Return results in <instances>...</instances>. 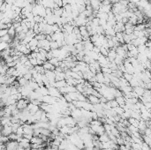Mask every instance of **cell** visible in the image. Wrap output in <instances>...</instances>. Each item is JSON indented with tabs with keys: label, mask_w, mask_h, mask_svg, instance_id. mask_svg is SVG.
Wrapping results in <instances>:
<instances>
[{
	"label": "cell",
	"mask_w": 151,
	"mask_h": 150,
	"mask_svg": "<svg viewBox=\"0 0 151 150\" xmlns=\"http://www.w3.org/2000/svg\"><path fill=\"white\" fill-rule=\"evenodd\" d=\"M88 102L90 103H92L93 105H96V104H99L100 103V98L96 95H88Z\"/></svg>",
	"instance_id": "6da1fadb"
},
{
	"label": "cell",
	"mask_w": 151,
	"mask_h": 150,
	"mask_svg": "<svg viewBox=\"0 0 151 150\" xmlns=\"http://www.w3.org/2000/svg\"><path fill=\"white\" fill-rule=\"evenodd\" d=\"M116 51L118 56H120L121 57H123L124 59H125L127 57V51H125V49L122 48V46L120 45L119 47L116 48Z\"/></svg>",
	"instance_id": "7a4b0ae2"
},
{
	"label": "cell",
	"mask_w": 151,
	"mask_h": 150,
	"mask_svg": "<svg viewBox=\"0 0 151 150\" xmlns=\"http://www.w3.org/2000/svg\"><path fill=\"white\" fill-rule=\"evenodd\" d=\"M111 10H112V6H111V5H109V6H103V5H102L98 11L101 12V13H109L110 12H111Z\"/></svg>",
	"instance_id": "3957f363"
},
{
	"label": "cell",
	"mask_w": 151,
	"mask_h": 150,
	"mask_svg": "<svg viewBox=\"0 0 151 150\" xmlns=\"http://www.w3.org/2000/svg\"><path fill=\"white\" fill-rule=\"evenodd\" d=\"M96 80H97V82L102 83V84H105V77L104 74H103L102 71H99L96 74Z\"/></svg>",
	"instance_id": "277c9868"
},
{
	"label": "cell",
	"mask_w": 151,
	"mask_h": 150,
	"mask_svg": "<svg viewBox=\"0 0 151 150\" xmlns=\"http://www.w3.org/2000/svg\"><path fill=\"white\" fill-rule=\"evenodd\" d=\"M43 68H44L46 71H55L56 69V66H54L52 64H50L49 61H46V62H44V64H43Z\"/></svg>",
	"instance_id": "5b68a950"
},
{
	"label": "cell",
	"mask_w": 151,
	"mask_h": 150,
	"mask_svg": "<svg viewBox=\"0 0 151 150\" xmlns=\"http://www.w3.org/2000/svg\"><path fill=\"white\" fill-rule=\"evenodd\" d=\"M67 86L66 81L64 80V81H56L54 83V87L57 88H64V87Z\"/></svg>",
	"instance_id": "8992f818"
},
{
	"label": "cell",
	"mask_w": 151,
	"mask_h": 150,
	"mask_svg": "<svg viewBox=\"0 0 151 150\" xmlns=\"http://www.w3.org/2000/svg\"><path fill=\"white\" fill-rule=\"evenodd\" d=\"M133 91L135 92V93L138 95V96H142L144 94V91H145V88H143L142 87L140 86H138V87H135V88H133Z\"/></svg>",
	"instance_id": "52a82bcc"
},
{
	"label": "cell",
	"mask_w": 151,
	"mask_h": 150,
	"mask_svg": "<svg viewBox=\"0 0 151 150\" xmlns=\"http://www.w3.org/2000/svg\"><path fill=\"white\" fill-rule=\"evenodd\" d=\"M0 40H1V42H8V43H11L12 42H13V38L11 37V35L8 34V35H5V36L3 37H0Z\"/></svg>",
	"instance_id": "ba28073f"
},
{
	"label": "cell",
	"mask_w": 151,
	"mask_h": 150,
	"mask_svg": "<svg viewBox=\"0 0 151 150\" xmlns=\"http://www.w3.org/2000/svg\"><path fill=\"white\" fill-rule=\"evenodd\" d=\"M146 29V26L145 24H137L134 27V30L135 31H143V30Z\"/></svg>",
	"instance_id": "9c48e42d"
},
{
	"label": "cell",
	"mask_w": 151,
	"mask_h": 150,
	"mask_svg": "<svg viewBox=\"0 0 151 150\" xmlns=\"http://www.w3.org/2000/svg\"><path fill=\"white\" fill-rule=\"evenodd\" d=\"M109 51H110V49H107L106 48H104V47L100 48V53H101L103 56L108 57V55H109Z\"/></svg>",
	"instance_id": "30bf717a"
},
{
	"label": "cell",
	"mask_w": 151,
	"mask_h": 150,
	"mask_svg": "<svg viewBox=\"0 0 151 150\" xmlns=\"http://www.w3.org/2000/svg\"><path fill=\"white\" fill-rule=\"evenodd\" d=\"M8 34H9L10 35H11L12 38H14L15 36H16V30H15V28H13V26L12 27V28H10L9 29H8Z\"/></svg>",
	"instance_id": "8fae6325"
},
{
	"label": "cell",
	"mask_w": 151,
	"mask_h": 150,
	"mask_svg": "<svg viewBox=\"0 0 151 150\" xmlns=\"http://www.w3.org/2000/svg\"><path fill=\"white\" fill-rule=\"evenodd\" d=\"M38 42H39V41L37 40V39H35V37L34 39H32L31 41H30V42L28 44L30 45V48L31 47H37L38 46Z\"/></svg>",
	"instance_id": "7c38bea8"
},
{
	"label": "cell",
	"mask_w": 151,
	"mask_h": 150,
	"mask_svg": "<svg viewBox=\"0 0 151 150\" xmlns=\"http://www.w3.org/2000/svg\"><path fill=\"white\" fill-rule=\"evenodd\" d=\"M133 75L130 74V73H128V72H125L123 74V78H125V79L128 82H130V81H131V80L133 79Z\"/></svg>",
	"instance_id": "4fadbf2b"
},
{
	"label": "cell",
	"mask_w": 151,
	"mask_h": 150,
	"mask_svg": "<svg viewBox=\"0 0 151 150\" xmlns=\"http://www.w3.org/2000/svg\"><path fill=\"white\" fill-rule=\"evenodd\" d=\"M46 35H45V34H43V33L38 34V35H35V39H37L38 41L45 40V39H46Z\"/></svg>",
	"instance_id": "5bb4252c"
},
{
	"label": "cell",
	"mask_w": 151,
	"mask_h": 150,
	"mask_svg": "<svg viewBox=\"0 0 151 150\" xmlns=\"http://www.w3.org/2000/svg\"><path fill=\"white\" fill-rule=\"evenodd\" d=\"M50 49H59V45H58V43H57V42H56V41H52V42H50Z\"/></svg>",
	"instance_id": "9a60e30c"
},
{
	"label": "cell",
	"mask_w": 151,
	"mask_h": 150,
	"mask_svg": "<svg viewBox=\"0 0 151 150\" xmlns=\"http://www.w3.org/2000/svg\"><path fill=\"white\" fill-rule=\"evenodd\" d=\"M137 49H138L139 53H144L145 50L147 49V46H146L145 44H144V45H140L137 47Z\"/></svg>",
	"instance_id": "2e32d148"
},
{
	"label": "cell",
	"mask_w": 151,
	"mask_h": 150,
	"mask_svg": "<svg viewBox=\"0 0 151 150\" xmlns=\"http://www.w3.org/2000/svg\"><path fill=\"white\" fill-rule=\"evenodd\" d=\"M23 77H24L26 80H28V81H30L32 79H33V74H32V73L30 72V71H29L28 73H26V74H25L24 76H23Z\"/></svg>",
	"instance_id": "e0dca14e"
},
{
	"label": "cell",
	"mask_w": 151,
	"mask_h": 150,
	"mask_svg": "<svg viewBox=\"0 0 151 150\" xmlns=\"http://www.w3.org/2000/svg\"><path fill=\"white\" fill-rule=\"evenodd\" d=\"M136 46L134 45V44H133V43H127V49H128V51H131V50H133V49H136Z\"/></svg>",
	"instance_id": "ac0fdd59"
},
{
	"label": "cell",
	"mask_w": 151,
	"mask_h": 150,
	"mask_svg": "<svg viewBox=\"0 0 151 150\" xmlns=\"http://www.w3.org/2000/svg\"><path fill=\"white\" fill-rule=\"evenodd\" d=\"M29 61H30V63H31V64L33 66H36V65H38V63H37V58H29Z\"/></svg>",
	"instance_id": "d6986e66"
},
{
	"label": "cell",
	"mask_w": 151,
	"mask_h": 150,
	"mask_svg": "<svg viewBox=\"0 0 151 150\" xmlns=\"http://www.w3.org/2000/svg\"><path fill=\"white\" fill-rule=\"evenodd\" d=\"M8 35V29H0V37Z\"/></svg>",
	"instance_id": "ffe728a7"
},
{
	"label": "cell",
	"mask_w": 151,
	"mask_h": 150,
	"mask_svg": "<svg viewBox=\"0 0 151 150\" xmlns=\"http://www.w3.org/2000/svg\"><path fill=\"white\" fill-rule=\"evenodd\" d=\"M72 33L75 34V35H80V34H81V30H80L79 27H74L73 32H72Z\"/></svg>",
	"instance_id": "44dd1931"
},
{
	"label": "cell",
	"mask_w": 151,
	"mask_h": 150,
	"mask_svg": "<svg viewBox=\"0 0 151 150\" xmlns=\"http://www.w3.org/2000/svg\"><path fill=\"white\" fill-rule=\"evenodd\" d=\"M56 4H57V6H58L60 8H62L63 6H64V5H63V0H57V3H56Z\"/></svg>",
	"instance_id": "7402d4cb"
},
{
	"label": "cell",
	"mask_w": 151,
	"mask_h": 150,
	"mask_svg": "<svg viewBox=\"0 0 151 150\" xmlns=\"http://www.w3.org/2000/svg\"><path fill=\"white\" fill-rule=\"evenodd\" d=\"M93 51H94V52H96V54H100V48L96 47V46H95V47H94V49H93Z\"/></svg>",
	"instance_id": "603a6c76"
},
{
	"label": "cell",
	"mask_w": 151,
	"mask_h": 150,
	"mask_svg": "<svg viewBox=\"0 0 151 150\" xmlns=\"http://www.w3.org/2000/svg\"><path fill=\"white\" fill-rule=\"evenodd\" d=\"M146 46H147V48H148V49H151V41H147V42H146V44H145Z\"/></svg>",
	"instance_id": "cb8c5ba5"
},
{
	"label": "cell",
	"mask_w": 151,
	"mask_h": 150,
	"mask_svg": "<svg viewBox=\"0 0 151 150\" xmlns=\"http://www.w3.org/2000/svg\"><path fill=\"white\" fill-rule=\"evenodd\" d=\"M46 39H47L48 41H50V42H52V41H53V40H52L51 35H46Z\"/></svg>",
	"instance_id": "d4e9b609"
},
{
	"label": "cell",
	"mask_w": 151,
	"mask_h": 150,
	"mask_svg": "<svg viewBox=\"0 0 151 150\" xmlns=\"http://www.w3.org/2000/svg\"><path fill=\"white\" fill-rule=\"evenodd\" d=\"M141 1H144V2H147L148 0H141Z\"/></svg>",
	"instance_id": "484cf974"
}]
</instances>
